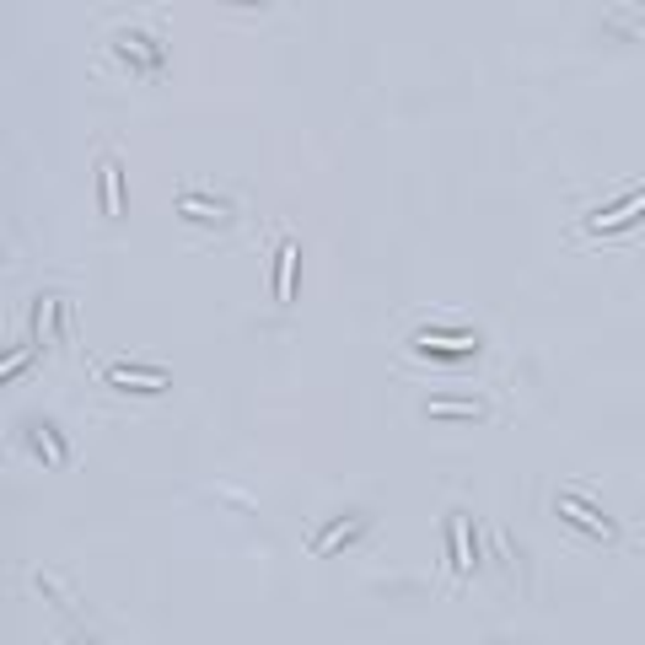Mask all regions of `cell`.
I'll use <instances>...</instances> for the list:
<instances>
[{"instance_id":"cell-6","label":"cell","mask_w":645,"mask_h":645,"mask_svg":"<svg viewBox=\"0 0 645 645\" xmlns=\"http://www.w3.org/2000/svg\"><path fill=\"white\" fill-rule=\"evenodd\" d=\"M108 382H114V388H140V393H162V388H167L162 371H124V366L108 371Z\"/></svg>"},{"instance_id":"cell-4","label":"cell","mask_w":645,"mask_h":645,"mask_svg":"<svg viewBox=\"0 0 645 645\" xmlns=\"http://www.w3.org/2000/svg\"><path fill=\"white\" fill-rule=\"evenodd\" d=\"M447 554H452V576H469V517H452L447 522Z\"/></svg>"},{"instance_id":"cell-9","label":"cell","mask_w":645,"mask_h":645,"mask_svg":"<svg viewBox=\"0 0 645 645\" xmlns=\"http://www.w3.org/2000/svg\"><path fill=\"white\" fill-rule=\"evenodd\" d=\"M177 210H183L188 221H227V216H232L227 205H210V199H194V194H183V199H177Z\"/></svg>"},{"instance_id":"cell-2","label":"cell","mask_w":645,"mask_h":645,"mask_svg":"<svg viewBox=\"0 0 645 645\" xmlns=\"http://www.w3.org/2000/svg\"><path fill=\"white\" fill-rule=\"evenodd\" d=\"M640 216H645V188H635V194H624L619 205H608V210L587 216V232H624V227H635Z\"/></svg>"},{"instance_id":"cell-7","label":"cell","mask_w":645,"mask_h":645,"mask_svg":"<svg viewBox=\"0 0 645 645\" xmlns=\"http://www.w3.org/2000/svg\"><path fill=\"white\" fill-rule=\"evenodd\" d=\"M97 183H103V216L114 221L118 210H124V194H118V162H114V156L97 167Z\"/></svg>"},{"instance_id":"cell-13","label":"cell","mask_w":645,"mask_h":645,"mask_svg":"<svg viewBox=\"0 0 645 645\" xmlns=\"http://www.w3.org/2000/svg\"><path fill=\"white\" fill-rule=\"evenodd\" d=\"M22 366H27V345H16V350H11V360H5V377H16Z\"/></svg>"},{"instance_id":"cell-10","label":"cell","mask_w":645,"mask_h":645,"mask_svg":"<svg viewBox=\"0 0 645 645\" xmlns=\"http://www.w3.org/2000/svg\"><path fill=\"white\" fill-rule=\"evenodd\" d=\"M27 441L38 447V458H44V463H59V436L49 430V425H33V430H27Z\"/></svg>"},{"instance_id":"cell-8","label":"cell","mask_w":645,"mask_h":645,"mask_svg":"<svg viewBox=\"0 0 645 645\" xmlns=\"http://www.w3.org/2000/svg\"><path fill=\"white\" fill-rule=\"evenodd\" d=\"M409 345H469V350H479V339L469 328H425V334H414Z\"/></svg>"},{"instance_id":"cell-5","label":"cell","mask_w":645,"mask_h":645,"mask_svg":"<svg viewBox=\"0 0 645 645\" xmlns=\"http://www.w3.org/2000/svg\"><path fill=\"white\" fill-rule=\"evenodd\" d=\"M296 296V242H280V258H275V301L286 307Z\"/></svg>"},{"instance_id":"cell-11","label":"cell","mask_w":645,"mask_h":645,"mask_svg":"<svg viewBox=\"0 0 645 645\" xmlns=\"http://www.w3.org/2000/svg\"><path fill=\"white\" fill-rule=\"evenodd\" d=\"M430 414H436V419H479V404H452V398H436V404H430Z\"/></svg>"},{"instance_id":"cell-1","label":"cell","mask_w":645,"mask_h":645,"mask_svg":"<svg viewBox=\"0 0 645 645\" xmlns=\"http://www.w3.org/2000/svg\"><path fill=\"white\" fill-rule=\"evenodd\" d=\"M554 511H559V517H570V522H576L581 532L602 538V543H613V538H619V528H613V522H608L602 511H591L581 495H554Z\"/></svg>"},{"instance_id":"cell-12","label":"cell","mask_w":645,"mask_h":645,"mask_svg":"<svg viewBox=\"0 0 645 645\" xmlns=\"http://www.w3.org/2000/svg\"><path fill=\"white\" fill-rule=\"evenodd\" d=\"M414 355H441V360H452V355H473L469 345H414Z\"/></svg>"},{"instance_id":"cell-3","label":"cell","mask_w":645,"mask_h":645,"mask_svg":"<svg viewBox=\"0 0 645 645\" xmlns=\"http://www.w3.org/2000/svg\"><path fill=\"white\" fill-rule=\"evenodd\" d=\"M366 532V517H350V522H334V528H323L317 538H312V549L317 554H334V549H345V543H355Z\"/></svg>"}]
</instances>
